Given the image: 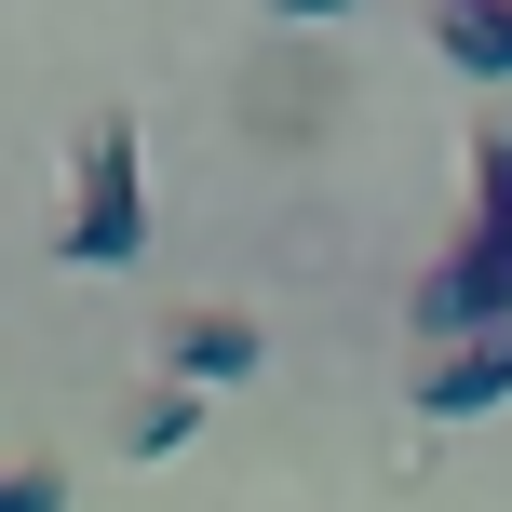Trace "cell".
Wrapping results in <instances>:
<instances>
[{
    "label": "cell",
    "instance_id": "6da1fadb",
    "mask_svg": "<svg viewBox=\"0 0 512 512\" xmlns=\"http://www.w3.org/2000/svg\"><path fill=\"white\" fill-rule=\"evenodd\" d=\"M512 324V122H472V230L418 270V337H486Z\"/></svg>",
    "mask_w": 512,
    "mask_h": 512
},
{
    "label": "cell",
    "instance_id": "7a4b0ae2",
    "mask_svg": "<svg viewBox=\"0 0 512 512\" xmlns=\"http://www.w3.org/2000/svg\"><path fill=\"white\" fill-rule=\"evenodd\" d=\"M54 256H68V270H135V256H149V162H135V122H95V135H81Z\"/></svg>",
    "mask_w": 512,
    "mask_h": 512
},
{
    "label": "cell",
    "instance_id": "3957f363",
    "mask_svg": "<svg viewBox=\"0 0 512 512\" xmlns=\"http://www.w3.org/2000/svg\"><path fill=\"white\" fill-rule=\"evenodd\" d=\"M486 405H512V324H486V337L418 364V418H486Z\"/></svg>",
    "mask_w": 512,
    "mask_h": 512
},
{
    "label": "cell",
    "instance_id": "277c9868",
    "mask_svg": "<svg viewBox=\"0 0 512 512\" xmlns=\"http://www.w3.org/2000/svg\"><path fill=\"white\" fill-rule=\"evenodd\" d=\"M162 378H176V391L256 378V324H243V310H176V324H162Z\"/></svg>",
    "mask_w": 512,
    "mask_h": 512
},
{
    "label": "cell",
    "instance_id": "5b68a950",
    "mask_svg": "<svg viewBox=\"0 0 512 512\" xmlns=\"http://www.w3.org/2000/svg\"><path fill=\"white\" fill-rule=\"evenodd\" d=\"M432 41H445V68L512 81V0H432Z\"/></svg>",
    "mask_w": 512,
    "mask_h": 512
},
{
    "label": "cell",
    "instance_id": "8992f818",
    "mask_svg": "<svg viewBox=\"0 0 512 512\" xmlns=\"http://www.w3.org/2000/svg\"><path fill=\"white\" fill-rule=\"evenodd\" d=\"M189 432H203V391H176V378H162V391H135V418H122V459H176Z\"/></svg>",
    "mask_w": 512,
    "mask_h": 512
},
{
    "label": "cell",
    "instance_id": "52a82bcc",
    "mask_svg": "<svg viewBox=\"0 0 512 512\" xmlns=\"http://www.w3.org/2000/svg\"><path fill=\"white\" fill-rule=\"evenodd\" d=\"M0 512H68V472L54 459H0Z\"/></svg>",
    "mask_w": 512,
    "mask_h": 512
},
{
    "label": "cell",
    "instance_id": "ba28073f",
    "mask_svg": "<svg viewBox=\"0 0 512 512\" xmlns=\"http://www.w3.org/2000/svg\"><path fill=\"white\" fill-rule=\"evenodd\" d=\"M270 14H297V27H337V14H351V0H270Z\"/></svg>",
    "mask_w": 512,
    "mask_h": 512
}]
</instances>
